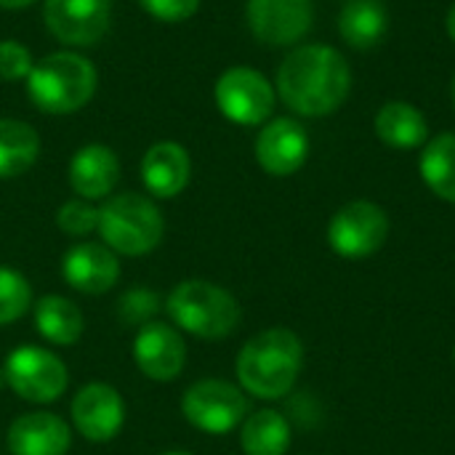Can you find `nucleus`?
Here are the masks:
<instances>
[{"mask_svg": "<svg viewBox=\"0 0 455 455\" xmlns=\"http://www.w3.org/2000/svg\"><path fill=\"white\" fill-rule=\"evenodd\" d=\"M352 91V69L341 51L309 43L293 48L277 69V96L301 117H325L341 109Z\"/></svg>", "mask_w": 455, "mask_h": 455, "instance_id": "obj_1", "label": "nucleus"}, {"mask_svg": "<svg viewBox=\"0 0 455 455\" xmlns=\"http://www.w3.org/2000/svg\"><path fill=\"white\" fill-rule=\"evenodd\" d=\"M304 368V344L291 328H267L251 336L237 355L240 389L256 400H283Z\"/></svg>", "mask_w": 455, "mask_h": 455, "instance_id": "obj_2", "label": "nucleus"}, {"mask_svg": "<svg viewBox=\"0 0 455 455\" xmlns=\"http://www.w3.org/2000/svg\"><path fill=\"white\" fill-rule=\"evenodd\" d=\"M99 88V72L77 51H53L35 61L27 77L29 101L45 115H72L83 109Z\"/></svg>", "mask_w": 455, "mask_h": 455, "instance_id": "obj_3", "label": "nucleus"}, {"mask_svg": "<svg viewBox=\"0 0 455 455\" xmlns=\"http://www.w3.org/2000/svg\"><path fill=\"white\" fill-rule=\"evenodd\" d=\"M165 309L176 328L205 341H219L232 336L243 320V309L237 299L227 288L208 280L179 283L171 291Z\"/></svg>", "mask_w": 455, "mask_h": 455, "instance_id": "obj_4", "label": "nucleus"}, {"mask_svg": "<svg viewBox=\"0 0 455 455\" xmlns=\"http://www.w3.org/2000/svg\"><path fill=\"white\" fill-rule=\"evenodd\" d=\"M96 232L101 243L120 256H147L163 243L165 219L149 197L123 192L99 208Z\"/></svg>", "mask_w": 455, "mask_h": 455, "instance_id": "obj_5", "label": "nucleus"}, {"mask_svg": "<svg viewBox=\"0 0 455 455\" xmlns=\"http://www.w3.org/2000/svg\"><path fill=\"white\" fill-rule=\"evenodd\" d=\"M181 413L187 424L205 435H229L251 413L245 392L221 379H203L192 384L181 397Z\"/></svg>", "mask_w": 455, "mask_h": 455, "instance_id": "obj_6", "label": "nucleus"}, {"mask_svg": "<svg viewBox=\"0 0 455 455\" xmlns=\"http://www.w3.org/2000/svg\"><path fill=\"white\" fill-rule=\"evenodd\" d=\"M389 237V216L379 203L352 200L341 205L328 221V245L336 256L349 261L371 259Z\"/></svg>", "mask_w": 455, "mask_h": 455, "instance_id": "obj_7", "label": "nucleus"}, {"mask_svg": "<svg viewBox=\"0 0 455 455\" xmlns=\"http://www.w3.org/2000/svg\"><path fill=\"white\" fill-rule=\"evenodd\" d=\"M3 379L11 392L27 403L45 405L64 395L69 376L67 365L43 347H16L3 365Z\"/></svg>", "mask_w": 455, "mask_h": 455, "instance_id": "obj_8", "label": "nucleus"}, {"mask_svg": "<svg viewBox=\"0 0 455 455\" xmlns=\"http://www.w3.org/2000/svg\"><path fill=\"white\" fill-rule=\"evenodd\" d=\"M277 91L253 67H229L213 85L219 112L235 125H264L275 112Z\"/></svg>", "mask_w": 455, "mask_h": 455, "instance_id": "obj_9", "label": "nucleus"}, {"mask_svg": "<svg viewBox=\"0 0 455 455\" xmlns=\"http://www.w3.org/2000/svg\"><path fill=\"white\" fill-rule=\"evenodd\" d=\"M43 21L64 45H96L109 29L112 0H43Z\"/></svg>", "mask_w": 455, "mask_h": 455, "instance_id": "obj_10", "label": "nucleus"}, {"mask_svg": "<svg viewBox=\"0 0 455 455\" xmlns=\"http://www.w3.org/2000/svg\"><path fill=\"white\" fill-rule=\"evenodd\" d=\"M248 29L264 45H296L315 24L312 0H248Z\"/></svg>", "mask_w": 455, "mask_h": 455, "instance_id": "obj_11", "label": "nucleus"}, {"mask_svg": "<svg viewBox=\"0 0 455 455\" xmlns=\"http://www.w3.org/2000/svg\"><path fill=\"white\" fill-rule=\"evenodd\" d=\"M309 157V133L293 117H275L256 136V160L269 176H293Z\"/></svg>", "mask_w": 455, "mask_h": 455, "instance_id": "obj_12", "label": "nucleus"}, {"mask_svg": "<svg viewBox=\"0 0 455 455\" xmlns=\"http://www.w3.org/2000/svg\"><path fill=\"white\" fill-rule=\"evenodd\" d=\"M69 413H72L75 429L91 443L115 440L125 424V403L120 392L101 381L85 384L75 395Z\"/></svg>", "mask_w": 455, "mask_h": 455, "instance_id": "obj_13", "label": "nucleus"}, {"mask_svg": "<svg viewBox=\"0 0 455 455\" xmlns=\"http://www.w3.org/2000/svg\"><path fill=\"white\" fill-rule=\"evenodd\" d=\"M133 360L152 381H173L187 365V344L181 333L165 323H147L133 339Z\"/></svg>", "mask_w": 455, "mask_h": 455, "instance_id": "obj_14", "label": "nucleus"}, {"mask_svg": "<svg viewBox=\"0 0 455 455\" xmlns=\"http://www.w3.org/2000/svg\"><path fill=\"white\" fill-rule=\"evenodd\" d=\"M61 277L77 293L101 296L120 280L117 253L104 243H77L61 256Z\"/></svg>", "mask_w": 455, "mask_h": 455, "instance_id": "obj_15", "label": "nucleus"}, {"mask_svg": "<svg viewBox=\"0 0 455 455\" xmlns=\"http://www.w3.org/2000/svg\"><path fill=\"white\" fill-rule=\"evenodd\" d=\"M192 179V157L179 141H157L141 157V184L157 200L179 197Z\"/></svg>", "mask_w": 455, "mask_h": 455, "instance_id": "obj_16", "label": "nucleus"}, {"mask_svg": "<svg viewBox=\"0 0 455 455\" xmlns=\"http://www.w3.org/2000/svg\"><path fill=\"white\" fill-rule=\"evenodd\" d=\"M120 181V160L107 144H85L69 160V187L83 200H101L112 195Z\"/></svg>", "mask_w": 455, "mask_h": 455, "instance_id": "obj_17", "label": "nucleus"}, {"mask_svg": "<svg viewBox=\"0 0 455 455\" xmlns=\"http://www.w3.org/2000/svg\"><path fill=\"white\" fill-rule=\"evenodd\" d=\"M5 440L11 455H67L72 445L69 427L53 413L19 416Z\"/></svg>", "mask_w": 455, "mask_h": 455, "instance_id": "obj_18", "label": "nucleus"}, {"mask_svg": "<svg viewBox=\"0 0 455 455\" xmlns=\"http://www.w3.org/2000/svg\"><path fill=\"white\" fill-rule=\"evenodd\" d=\"M376 136L392 147L411 152L416 147H424L429 139V125L421 109H416L408 101H387L376 115Z\"/></svg>", "mask_w": 455, "mask_h": 455, "instance_id": "obj_19", "label": "nucleus"}, {"mask_svg": "<svg viewBox=\"0 0 455 455\" xmlns=\"http://www.w3.org/2000/svg\"><path fill=\"white\" fill-rule=\"evenodd\" d=\"M35 328L53 347H75L85 333V317L75 301L51 293L35 304Z\"/></svg>", "mask_w": 455, "mask_h": 455, "instance_id": "obj_20", "label": "nucleus"}, {"mask_svg": "<svg viewBox=\"0 0 455 455\" xmlns=\"http://www.w3.org/2000/svg\"><path fill=\"white\" fill-rule=\"evenodd\" d=\"M389 13L381 0H347L339 13V32L347 45L368 51L384 40Z\"/></svg>", "mask_w": 455, "mask_h": 455, "instance_id": "obj_21", "label": "nucleus"}, {"mask_svg": "<svg viewBox=\"0 0 455 455\" xmlns=\"http://www.w3.org/2000/svg\"><path fill=\"white\" fill-rule=\"evenodd\" d=\"M40 157L37 131L13 117H0V179H16L27 173Z\"/></svg>", "mask_w": 455, "mask_h": 455, "instance_id": "obj_22", "label": "nucleus"}, {"mask_svg": "<svg viewBox=\"0 0 455 455\" xmlns=\"http://www.w3.org/2000/svg\"><path fill=\"white\" fill-rule=\"evenodd\" d=\"M240 448L245 455H285L291 448V424L277 411H256L240 424Z\"/></svg>", "mask_w": 455, "mask_h": 455, "instance_id": "obj_23", "label": "nucleus"}, {"mask_svg": "<svg viewBox=\"0 0 455 455\" xmlns=\"http://www.w3.org/2000/svg\"><path fill=\"white\" fill-rule=\"evenodd\" d=\"M421 179L445 203L455 205V133H440L421 152Z\"/></svg>", "mask_w": 455, "mask_h": 455, "instance_id": "obj_24", "label": "nucleus"}, {"mask_svg": "<svg viewBox=\"0 0 455 455\" xmlns=\"http://www.w3.org/2000/svg\"><path fill=\"white\" fill-rule=\"evenodd\" d=\"M29 307H32L29 280L21 272L0 264V328L24 317Z\"/></svg>", "mask_w": 455, "mask_h": 455, "instance_id": "obj_25", "label": "nucleus"}, {"mask_svg": "<svg viewBox=\"0 0 455 455\" xmlns=\"http://www.w3.org/2000/svg\"><path fill=\"white\" fill-rule=\"evenodd\" d=\"M56 227L69 237H85L99 227V208L91 200H67L56 211Z\"/></svg>", "mask_w": 455, "mask_h": 455, "instance_id": "obj_26", "label": "nucleus"}, {"mask_svg": "<svg viewBox=\"0 0 455 455\" xmlns=\"http://www.w3.org/2000/svg\"><path fill=\"white\" fill-rule=\"evenodd\" d=\"M35 67L32 51L19 40H0V80L19 83L27 80Z\"/></svg>", "mask_w": 455, "mask_h": 455, "instance_id": "obj_27", "label": "nucleus"}, {"mask_svg": "<svg viewBox=\"0 0 455 455\" xmlns=\"http://www.w3.org/2000/svg\"><path fill=\"white\" fill-rule=\"evenodd\" d=\"M160 312V299L144 288H136V291H128L123 299H120V320L125 325H147L155 315Z\"/></svg>", "mask_w": 455, "mask_h": 455, "instance_id": "obj_28", "label": "nucleus"}, {"mask_svg": "<svg viewBox=\"0 0 455 455\" xmlns=\"http://www.w3.org/2000/svg\"><path fill=\"white\" fill-rule=\"evenodd\" d=\"M141 11L163 24H181L192 19L200 8V0H139Z\"/></svg>", "mask_w": 455, "mask_h": 455, "instance_id": "obj_29", "label": "nucleus"}, {"mask_svg": "<svg viewBox=\"0 0 455 455\" xmlns=\"http://www.w3.org/2000/svg\"><path fill=\"white\" fill-rule=\"evenodd\" d=\"M32 3H37V0H0V8H5V11H19V8L32 5Z\"/></svg>", "mask_w": 455, "mask_h": 455, "instance_id": "obj_30", "label": "nucleus"}, {"mask_svg": "<svg viewBox=\"0 0 455 455\" xmlns=\"http://www.w3.org/2000/svg\"><path fill=\"white\" fill-rule=\"evenodd\" d=\"M445 24H448V35H451V40L455 43V3L451 5V11H448V21H445Z\"/></svg>", "mask_w": 455, "mask_h": 455, "instance_id": "obj_31", "label": "nucleus"}, {"mask_svg": "<svg viewBox=\"0 0 455 455\" xmlns=\"http://www.w3.org/2000/svg\"><path fill=\"white\" fill-rule=\"evenodd\" d=\"M160 455H192V453H184V451H171V453H160Z\"/></svg>", "mask_w": 455, "mask_h": 455, "instance_id": "obj_32", "label": "nucleus"}, {"mask_svg": "<svg viewBox=\"0 0 455 455\" xmlns=\"http://www.w3.org/2000/svg\"><path fill=\"white\" fill-rule=\"evenodd\" d=\"M453 104H455V77H453Z\"/></svg>", "mask_w": 455, "mask_h": 455, "instance_id": "obj_33", "label": "nucleus"}, {"mask_svg": "<svg viewBox=\"0 0 455 455\" xmlns=\"http://www.w3.org/2000/svg\"><path fill=\"white\" fill-rule=\"evenodd\" d=\"M453 363H455V349H453Z\"/></svg>", "mask_w": 455, "mask_h": 455, "instance_id": "obj_34", "label": "nucleus"}]
</instances>
